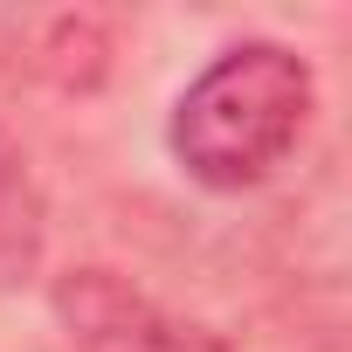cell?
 Here are the masks:
<instances>
[{"instance_id":"cell-1","label":"cell","mask_w":352,"mask_h":352,"mask_svg":"<svg viewBox=\"0 0 352 352\" xmlns=\"http://www.w3.org/2000/svg\"><path fill=\"white\" fill-rule=\"evenodd\" d=\"M311 111H318V76L297 49L235 42L180 90L166 145L194 187L249 194L297 152Z\"/></svg>"},{"instance_id":"cell-2","label":"cell","mask_w":352,"mask_h":352,"mask_svg":"<svg viewBox=\"0 0 352 352\" xmlns=\"http://www.w3.org/2000/svg\"><path fill=\"white\" fill-rule=\"evenodd\" d=\"M56 318L76 352H228L214 331L173 318L145 290H131L118 270H69L56 276Z\"/></svg>"},{"instance_id":"cell-3","label":"cell","mask_w":352,"mask_h":352,"mask_svg":"<svg viewBox=\"0 0 352 352\" xmlns=\"http://www.w3.org/2000/svg\"><path fill=\"white\" fill-rule=\"evenodd\" d=\"M42 235H49V214H42V187L28 173V152L0 131V290L35 276Z\"/></svg>"}]
</instances>
